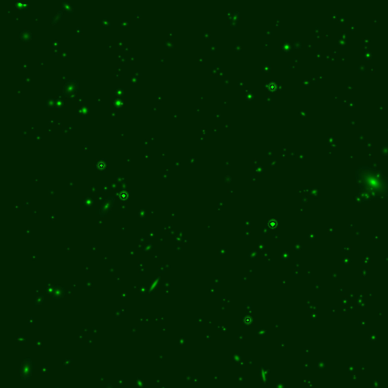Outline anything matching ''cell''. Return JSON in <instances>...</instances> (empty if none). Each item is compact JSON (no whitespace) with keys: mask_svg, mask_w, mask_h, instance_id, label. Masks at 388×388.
Listing matches in <instances>:
<instances>
[{"mask_svg":"<svg viewBox=\"0 0 388 388\" xmlns=\"http://www.w3.org/2000/svg\"><path fill=\"white\" fill-rule=\"evenodd\" d=\"M359 179L361 181L360 186L363 187V190L371 194L381 193L384 190L385 183L384 180L376 171L364 168L360 170L359 173Z\"/></svg>","mask_w":388,"mask_h":388,"instance_id":"cell-1","label":"cell"},{"mask_svg":"<svg viewBox=\"0 0 388 388\" xmlns=\"http://www.w3.org/2000/svg\"><path fill=\"white\" fill-rule=\"evenodd\" d=\"M32 366L33 364H31V361H29V362H27V361H25L24 363L22 364V366H21V377H24V380L26 377H30V374H31V372H32Z\"/></svg>","mask_w":388,"mask_h":388,"instance_id":"cell-2","label":"cell"}]
</instances>
